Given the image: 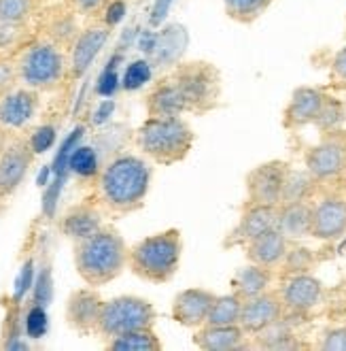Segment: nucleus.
<instances>
[{"label":"nucleus","mask_w":346,"mask_h":351,"mask_svg":"<svg viewBox=\"0 0 346 351\" xmlns=\"http://www.w3.org/2000/svg\"><path fill=\"white\" fill-rule=\"evenodd\" d=\"M330 79L336 88L346 90V45L340 47L330 62Z\"/></svg>","instance_id":"41"},{"label":"nucleus","mask_w":346,"mask_h":351,"mask_svg":"<svg viewBox=\"0 0 346 351\" xmlns=\"http://www.w3.org/2000/svg\"><path fill=\"white\" fill-rule=\"evenodd\" d=\"M19 86L40 94L57 92L68 81V51L51 40L32 34L13 51Z\"/></svg>","instance_id":"4"},{"label":"nucleus","mask_w":346,"mask_h":351,"mask_svg":"<svg viewBox=\"0 0 346 351\" xmlns=\"http://www.w3.org/2000/svg\"><path fill=\"white\" fill-rule=\"evenodd\" d=\"M105 211L103 206L98 204L96 198H85L81 200L59 215L57 219V232L64 239L77 243L92 237L105 226Z\"/></svg>","instance_id":"16"},{"label":"nucleus","mask_w":346,"mask_h":351,"mask_svg":"<svg viewBox=\"0 0 346 351\" xmlns=\"http://www.w3.org/2000/svg\"><path fill=\"white\" fill-rule=\"evenodd\" d=\"M215 298L217 294L207 290V287H185L174 296L170 315L178 326L196 330L202 324H207Z\"/></svg>","instance_id":"20"},{"label":"nucleus","mask_w":346,"mask_h":351,"mask_svg":"<svg viewBox=\"0 0 346 351\" xmlns=\"http://www.w3.org/2000/svg\"><path fill=\"white\" fill-rule=\"evenodd\" d=\"M317 264L315 252L308 250L306 245H300V241H291L287 254H284L282 262L276 268V279H287L293 275H302V273H310Z\"/></svg>","instance_id":"30"},{"label":"nucleus","mask_w":346,"mask_h":351,"mask_svg":"<svg viewBox=\"0 0 346 351\" xmlns=\"http://www.w3.org/2000/svg\"><path fill=\"white\" fill-rule=\"evenodd\" d=\"M111 38V28L100 19H92L88 26L81 28L79 36L68 49V81H79L88 75L100 51Z\"/></svg>","instance_id":"12"},{"label":"nucleus","mask_w":346,"mask_h":351,"mask_svg":"<svg viewBox=\"0 0 346 351\" xmlns=\"http://www.w3.org/2000/svg\"><path fill=\"white\" fill-rule=\"evenodd\" d=\"M55 134H57V130H55L53 123H40L38 128H34V130L28 134V141H30L32 149L36 152V156H38V154H45L47 149L53 147Z\"/></svg>","instance_id":"38"},{"label":"nucleus","mask_w":346,"mask_h":351,"mask_svg":"<svg viewBox=\"0 0 346 351\" xmlns=\"http://www.w3.org/2000/svg\"><path fill=\"white\" fill-rule=\"evenodd\" d=\"M278 294L282 298L284 311L306 317L312 308H317L323 300L325 287L321 279H317L312 273H302L287 279H280Z\"/></svg>","instance_id":"15"},{"label":"nucleus","mask_w":346,"mask_h":351,"mask_svg":"<svg viewBox=\"0 0 346 351\" xmlns=\"http://www.w3.org/2000/svg\"><path fill=\"white\" fill-rule=\"evenodd\" d=\"M291 169L289 162L284 160H268L257 164L244 177V190H247V200L257 204H280L282 185Z\"/></svg>","instance_id":"11"},{"label":"nucleus","mask_w":346,"mask_h":351,"mask_svg":"<svg viewBox=\"0 0 346 351\" xmlns=\"http://www.w3.org/2000/svg\"><path fill=\"white\" fill-rule=\"evenodd\" d=\"M134 145L155 167H174L189 158L196 132L183 115H147L134 132Z\"/></svg>","instance_id":"3"},{"label":"nucleus","mask_w":346,"mask_h":351,"mask_svg":"<svg viewBox=\"0 0 346 351\" xmlns=\"http://www.w3.org/2000/svg\"><path fill=\"white\" fill-rule=\"evenodd\" d=\"M274 5V0H223V11L236 24L251 26Z\"/></svg>","instance_id":"32"},{"label":"nucleus","mask_w":346,"mask_h":351,"mask_svg":"<svg viewBox=\"0 0 346 351\" xmlns=\"http://www.w3.org/2000/svg\"><path fill=\"white\" fill-rule=\"evenodd\" d=\"M9 138H11V132H9V130H7L5 126H0V154L5 152V147H7Z\"/></svg>","instance_id":"45"},{"label":"nucleus","mask_w":346,"mask_h":351,"mask_svg":"<svg viewBox=\"0 0 346 351\" xmlns=\"http://www.w3.org/2000/svg\"><path fill=\"white\" fill-rule=\"evenodd\" d=\"M276 215H278V206L257 204V202L244 200L242 209H240V217H238L234 228L226 237H223L221 247H223V250L244 247L255 237L263 234L270 228H276Z\"/></svg>","instance_id":"13"},{"label":"nucleus","mask_w":346,"mask_h":351,"mask_svg":"<svg viewBox=\"0 0 346 351\" xmlns=\"http://www.w3.org/2000/svg\"><path fill=\"white\" fill-rule=\"evenodd\" d=\"M317 347L323 351H346V324L325 328L319 337Z\"/></svg>","instance_id":"37"},{"label":"nucleus","mask_w":346,"mask_h":351,"mask_svg":"<svg viewBox=\"0 0 346 351\" xmlns=\"http://www.w3.org/2000/svg\"><path fill=\"white\" fill-rule=\"evenodd\" d=\"M346 234V198L328 194L312 202V230L317 241H338Z\"/></svg>","instance_id":"18"},{"label":"nucleus","mask_w":346,"mask_h":351,"mask_svg":"<svg viewBox=\"0 0 346 351\" xmlns=\"http://www.w3.org/2000/svg\"><path fill=\"white\" fill-rule=\"evenodd\" d=\"M153 167L145 156L117 154L113 156L96 181V200L103 211L113 217H126L147 204L151 192Z\"/></svg>","instance_id":"1"},{"label":"nucleus","mask_w":346,"mask_h":351,"mask_svg":"<svg viewBox=\"0 0 346 351\" xmlns=\"http://www.w3.org/2000/svg\"><path fill=\"white\" fill-rule=\"evenodd\" d=\"M155 322H157V308L153 306L151 300L134 294H121L105 300L96 337L109 341L113 337L130 332V330L153 328Z\"/></svg>","instance_id":"7"},{"label":"nucleus","mask_w":346,"mask_h":351,"mask_svg":"<svg viewBox=\"0 0 346 351\" xmlns=\"http://www.w3.org/2000/svg\"><path fill=\"white\" fill-rule=\"evenodd\" d=\"M328 92L315 86H300L293 90L287 107L282 111V128L284 130H302L312 126Z\"/></svg>","instance_id":"19"},{"label":"nucleus","mask_w":346,"mask_h":351,"mask_svg":"<svg viewBox=\"0 0 346 351\" xmlns=\"http://www.w3.org/2000/svg\"><path fill=\"white\" fill-rule=\"evenodd\" d=\"M274 279H276L274 268L249 262L247 266L238 268V271L234 273V277L230 281V287H232V292H236L242 300H249V298H253V296H257L261 292L270 290Z\"/></svg>","instance_id":"25"},{"label":"nucleus","mask_w":346,"mask_h":351,"mask_svg":"<svg viewBox=\"0 0 346 351\" xmlns=\"http://www.w3.org/2000/svg\"><path fill=\"white\" fill-rule=\"evenodd\" d=\"M68 167L79 181H90L96 185L105 164L100 162V156L92 145H81L72 152V156L68 160Z\"/></svg>","instance_id":"31"},{"label":"nucleus","mask_w":346,"mask_h":351,"mask_svg":"<svg viewBox=\"0 0 346 351\" xmlns=\"http://www.w3.org/2000/svg\"><path fill=\"white\" fill-rule=\"evenodd\" d=\"M19 86L17 71H15V62L13 53H3L0 56V100H3L9 92H13Z\"/></svg>","instance_id":"36"},{"label":"nucleus","mask_w":346,"mask_h":351,"mask_svg":"<svg viewBox=\"0 0 346 351\" xmlns=\"http://www.w3.org/2000/svg\"><path fill=\"white\" fill-rule=\"evenodd\" d=\"M191 343L202 351H238L253 347L249 343V335L244 332L240 324L232 326H213L202 324L194 330Z\"/></svg>","instance_id":"22"},{"label":"nucleus","mask_w":346,"mask_h":351,"mask_svg":"<svg viewBox=\"0 0 346 351\" xmlns=\"http://www.w3.org/2000/svg\"><path fill=\"white\" fill-rule=\"evenodd\" d=\"M187 45V32L183 26L178 24H172L168 28H164L155 40V47H153V53H155V62L161 66H174L176 62H181V56H183V49Z\"/></svg>","instance_id":"26"},{"label":"nucleus","mask_w":346,"mask_h":351,"mask_svg":"<svg viewBox=\"0 0 346 351\" xmlns=\"http://www.w3.org/2000/svg\"><path fill=\"white\" fill-rule=\"evenodd\" d=\"M183 232L181 228H166L130 245L128 271L140 281L151 285L170 283L183 262Z\"/></svg>","instance_id":"5"},{"label":"nucleus","mask_w":346,"mask_h":351,"mask_svg":"<svg viewBox=\"0 0 346 351\" xmlns=\"http://www.w3.org/2000/svg\"><path fill=\"white\" fill-rule=\"evenodd\" d=\"M24 30L28 28H11V26H5V24H0V56L3 53H13L11 47H19L24 43Z\"/></svg>","instance_id":"39"},{"label":"nucleus","mask_w":346,"mask_h":351,"mask_svg":"<svg viewBox=\"0 0 346 351\" xmlns=\"http://www.w3.org/2000/svg\"><path fill=\"white\" fill-rule=\"evenodd\" d=\"M153 66L149 60H134L126 66L124 77H121V88L126 92H138L151 84Z\"/></svg>","instance_id":"35"},{"label":"nucleus","mask_w":346,"mask_h":351,"mask_svg":"<svg viewBox=\"0 0 346 351\" xmlns=\"http://www.w3.org/2000/svg\"><path fill=\"white\" fill-rule=\"evenodd\" d=\"M47 330V315L43 306H32L30 313L26 315V332L32 339L43 337Z\"/></svg>","instance_id":"40"},{"label":"nucleus","mask_w":346,"mask_h":351,"mask_svg":"<svg viewBox=\"0 0 346 351\" xmlns=\"http://www.w3.org/2000/svg\"><path fill=\"white\" fill-rule=\"evenodd\" d=\"M242 304H244V300L236 292L217 294V298H215V302L211 306V313L207 317V324H213V326L240 324Z\"/></svg>","instance_id":"33"},{"label":"nucleus","mask_w":346,"mask_h":351,"mask_svg":"<svg viewBox=\"0 0 346 351\" xmlns=\"http://www.w3.org/2000/svg\"><path fill=\"white\" fill-rule=\"evenodd\" d=\"M344 123H346V107H344V102L332 94H328V98H325L323 102V107L315 119L312 126L325 134V132H336V130H342L344 128Z\"/></svg>","instance_id":"34"},{"label":"nucleus","mask_w":346,"mask_h":351,"mask_svg":"<svg viewBox=\"0 0 346 351\" xmlns=\"http://www.w3.org/2000/svg\"><path fill=\"white\" fill-rule=\"evenodd\" d=\"M68 3L75 7V11L81 17H88V19H98L103 15V11L109 7L111 0H68Z\"/></svg>","instance_id":"42"},{"label":"nucleus","mask_w":346,"mask_h":351,"mask_svg":"<svg viewBox=\"0 0 346 351\" xmlns=\"http://www.w3.org/2000/svg\"><path fill=\"white\" fill-rule=\"evenodd\" d=\"M40 109V92L17 86L0 100V126H5L9 132L26 130Z\"/></svg>","instance_id":"17"},{"label":"nucleus","mask_w":346,"mask_h":351,"mask_svg":"<svg viewBox=\"0 0 346 351\" xmlns=\"http://www.w3.org/2000/svg\"><path fill=\"white\" fill-rule=\"evenodd\" d=\"M124 15H126V0H111L109 7L103 11V15H100L98 19L113 30L121 19H124Z\"/></svg>","instance_id":"43"},{"label":"nucleus","mask_w":346,"mask_h":351,"mask_svg":"<svg viewBox=\"0 0 346 351\" xmlns=\"http://www.w3.org/2000/svg\"><path fill=\"white\" fill-rule=\"evenodd\" d=\"M291 241L284 237L278 228H270L263 234L255 237L253 241H249L242 247L244 258L247 262L259 264V266H268V268H278V264L282 262L284 254H287Z\"/></svg>","instance_id":"23"},{"label":"nucleus","mask_w":346,"mask_h":351,"mask_svg":"<svg viewBox=\"0 0 346 351\" xmlns=\"http://www.w3.org/2000/svg\"><path fill=\"white\" fill-rule=\"evenodd\" d=\"M79 13L75 11V7L64 0V3H55L49 7H43L38 13V17L34 19L36 36H43L47 40H51L53 45L62 47V49H70V45L75 43V38L81 32V22H79Z\"/></svg>","instance_id":"10"},{"label":"nucleus","mask_w":346,"mask_h":351,"mask_svg":"<svg viewBox=\"0 0 346 351\" xmlns=\"http://www.w3.org/2000/svg\"><path fill=\"white\" fill-rule=\"evenodd\" d=\"M276 228L289 241H302L312 230V200L278 204Z\"/></svg>","instance_id":"24"},{"label":"nucleus","mask_w":346,"mask_h":351,"mask_svg":"<svg viewBox=\"0 0 346 351\" xmlns=\"http://www.w3.org/2000/svg\"><path fill=\"white\" fill-rule=\"evenodd\" d=\"M105 298L100 296L98 287H77L66 298L64 319L70 330L81 337H92L98 330L100 313H103Z\"/></svg>","instance_id":"14"},{"label":"nucleus","mask_w":346,"mask_h":351,"mask_svg":"<svg viewBox=\"0 0 346 351\" xmlns=\"http://www.w3.org/2000/svg\"><path fill=\"white\" fill-rule=\"evenodd\" d=\"M36 162V152L32 149L28 134H19L9 138L5 152L0 154V200L11 198L24 185Z\"/></svg>","instance_id":"9"},{"label":"nucleus","mask_w":346,"mask_h":351,"mask_svg":"<svg viewBox=\"0 0 346 351\" xmlns=\"http://www.w3.org/2000/svg\"><path fill=\"white\" fill-rule=\"evenodd\" d=\"M185 113L209 115L221 107L223 75L209 60H181L166 71Z\"/></svg>","instance_id":"6"},{"label":"nucleus","mask_w":346,"mask_h":351,"mask_svg":"<svg viewBox=\"0 0 346 351\" xmlns=\"http://www.w3.org/2000/svg\"><path fill=\"white\" fill-rule=\"evenodd\" d=\"M284 315V304L282 298L276 290H266L249 300H244L242 304V313H240V326L249 337L257 335L259 330L270 326L272 322L280 319Z\"/></svg>","instance_id":"21"},{"label":"nucleus","mask_w":346,"mask_h":351,"mask_svg":"<svg viewBox=\"0 0 346 351\" xmlns=\"http://www.w3.org/2000/svg\"><path fill=\"white\" fill-rule=\"evenodd\" d=\"M172 3H174V0H155L153 9H151V24L153 26H159L161 22H164V17L168 15Z\"/></svg>","instance_id":"44"},{"label":"nucleus","mask_w":346,"mask_h":351,"mask_svg":"<svg viewBox=\"0 0 346 351\" xmlns=\"http://www.w3.org/2000/svg\"><path fill=\"white\" fill-rule=\"evenodd\" d=\"M128 254L130 245L111 223H105L92 237L72 243V264L79 279L98 290L126 273Z\"/></svg>","instance_id":"2"},{"label":"nucleus","mask_w":346,"mask_h":351,"mask_svg":"<svg viewBox=\"0 0 346 351\" xmlns=\"http://www.w3.org/2000/svg\"><path fill=\"white\" fill-rule=\"evenodd\" d=\"M43 9V0H0V24L28 28Z\"/></svg>","instance_id":"28"},{"label":"nucleus","mask_w":346,"mask_h":351,"mask_svg":"<svg viewBox=\"0 0 346 351\" xmlns=\"http://www.w3.org/2000/svg\"><path fill=\"white\" fill-rule=\"evenodd\" d=\"M105 347L109 351H161L164 349V343H161L159 335L155 332V326H153V328L130 330V332L113 337V339L105 341Z\"/></svg>","instance_id":"27"},{"label":"nucleus","mask_w":346,"mask_h":351,"mask_svg":"<svg viewBox=\"0 0 346 351\" xmlns=\"http://www.w3.org/2000/svg\"><path fill=\"white\" fill-rule=\"evenodd\" d=\"M319 188V181L306 171V169H289L287 179L282 185V196L280 204L284 202H304V200H312Z\"/></svg>","instance_id":"29"},{"label":"nucleus","mask_w":346,"mask_h":351,"mask_svg":"<svg viewBox=\"0 0 346 351\" xmlns=\"http://www.w3.org/2000/svg\"><path fill=\"white\" fill-rule=\"evenodd\" d=\"M304 169L319 183H332L346 173V130L325 132L304 152Z\"/></svg>","instance_id":"8"}]
</instances>
